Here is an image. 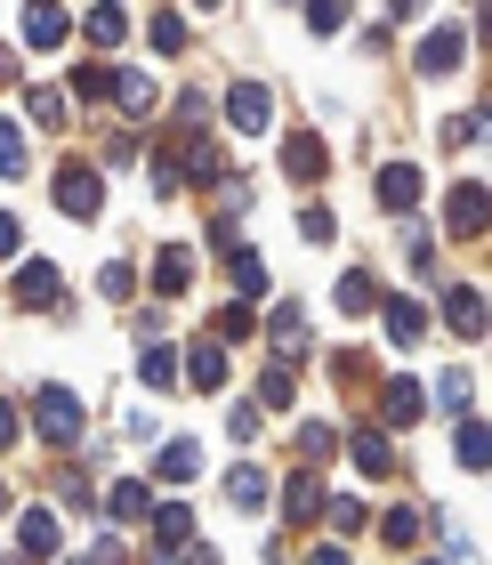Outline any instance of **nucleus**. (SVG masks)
Wrapping results in <instances>:
<instances>
[{
  "mask_svg": "<svg viewBox=\"0 0 492 565\" xmlns=\"http://www.w3.org/2000/svg\"><path fill=\"white\" fill-rule=\"evenodd\" d=\"M0 259H17V218L0 211Z\"/></svg>",
  "mask_w": 492,
  "mask_h": 565,
  "instance_id": "45",
  "label": "nucleus"
},
{
  "mask_svg": "<svg viewBox=\"0 0 492 565\" xmlns=\"http://www.w3.org/2000/svg\"><path fill=\"white\" fill-rule=\"evenodd\" d=\"M106 97H114L121 114H153V82H146V73H114Z\"/></svg>",
  "mask_w": 492,
  "mask_h": 565,
  "instance_id": "25",
  "label": "nucleus"
},
{
  "mask_svg": "<svg viewBox=\"0 0 492 565\" xmlns=\"http://www.w3.org/2000/svg\"><path fill=\"white\" fill-rule=\"evenodd\" d=\"M460 49H469V33H460V24H436L420 41V73H460Z\"/></svg>",
  "mask_w": 492,
  "mask_h": 565,
  "instance_id": "9",
  "label": "nucleus"
},
{
  "mask_svg": "<svg viewBox=\"0 0 492 565\" xmlns=\"http://www.w3.org/2000/svg\"><path fill=\"white\" fill-rule=\"evenodd\" d=\"M436 404H445L452 420H469V404H477V372H436Z\"/></svg>",
  "mask_w": 492,
  "mask_h": 565,
  "instance_id": "21",
  "label": "nucleus"
},
{
  "mask_svg": "<svg viewBox=\"0 0 492 565\" xmlns=\"http://www.w3.org/2000/svg\"><path fill=\"white\" fill-rule=\"evenodd\" d=\"M226 436H258V404H226Z\"/></svg>",
  "mask_w": 492,
  "mask_h": 565,
  "instance_id": "42",
  "label": "nucleus"
},
{
  "mask_svg": "<svg viewBox=\"0 0 492 565\" xmlns=\"http://www.w3.org/2000/svg\"><path fill=\"white\" fill-rule=\"evenodd\" d=\"M445 146H477V114H452L445 121Z\"/></svg>",
  "mask_w": 492,
  "mask_h": 565,
  "instance_id": "43",
  "label": "nucleus"
},
{
  "mask_svg": "<svg viewBox=\"0 0 492 565\" xmlns=\"http://www.w3.org/2000/svg\"><path fill=\"white\" fill-rule=\"evenodd\" d=\"M315 509H323V484H315V477L299 469L291 484H282V518H291V525H307V518H315Z\"/></svg>",
  "mask_w": 492,
  "mask_h": 565,
  "instance_id": "20",
  "label": "nucleus"
},
{
  "mask_svg": "<svg viewBox=\"0 0 492 565\" xmlns=\"http://www.w3.org/2000/svg\"><path fill=\"white\" fill-rule=\"evenodd\" d=\"M445 323L460 331V340H484V291L477 282H452L445 291Z\"/></svg>",
  "mask_w": 492,
  "mask_h": 565,
  "instance_id": "7",
  "label": "nucleus"
},
{
  "mask_svg": "<svg viewBox=\"0 0 492 565\" xmlns=\"http://www.w3.org/2000/svg\"><path fill=\"white\" fill-rule=\"evenodd\" d=\"M24 114H33L41 130H65V89H41L33 82V89H24Z\"/></svg>",
  "mask_w": 492,
  "mask_h": 565,
  "instance_id": "28",
  "label": "nucleus"
},
{
  "mask_svg": "<svg viewBox=\"0 0 492 565\" xmlns=\"http://www.w3.org/2000/svg\"><path fill=\"white\" fill-rule=\"evenodd\" d=\"M299 235L307 243H331V211H323V202H307V211H299Z\"/></svg>",
  "mask_w": 492,
  "mask_h": 565,
  "instance_id": "41",
  "label": "nucleus"
},
{
  "mask_svg": "<svg viewBox=\"0 0 492 565\" xmlns=\"http://www.w3.org/2000/svg\"><path fill=\"white\" fill-rule=\"evenodd\" d=\"M355 469L364 477H396V445H387L379 428H355Z\"/></svg>",
  "mask_w": 492,
  "mask_h": 565,
  "instance_id": "18",
  "label": "nucleus"
},
{
  "mask_svg": "<svg viewBox=\"0 0 492 565\" xmlns=\"http://www.w3.org/2000/svg\"><path fill=\"white\" fill-rule=\"evenodd\" d=\"M299 388H291V364H275V372H258V404H267V413H282V404H291Z\"/></svg>",
  "mask_w": 492,
  "mask_h": 565,
  "instance_id": "33",
  "label": "nucleus"
},
{
  "mask_svg": "<svg viewBox=\"0 0 492 565\" xmlns=\"http://www.w3.org/2000/svg\"><path fill=\"white\" fill-rule=\"evenodd\" d=\"M0 509H9V484H0Z\"/></svg>",
  "mask_w": 492,
  "mask_h": 565,
  "instance_id": "48",
  "label": "nucleus"
},
{
  "mask_svg": "<svg viewBox=\"0 0 492 565\" xmlns=\"http://www.w3.org/2000/svg\"><path fill=\"white\" fill-rule=\"evenodd\" d=\"M420 413H428V388H420V380H404V372L379 380V420H387V428H411Z\"/></svg>",
  "mask_w": 492,
  "mask_h": 565,
  "instance_id": "4",
  "label": "nucleus"
},
{
  "mask_svg": "<svg viewBox=\"0 0 492 565\" xmlns=\"http://www.w3.org/2000/svg\"><path fill=\"white\" fill-rule=\"evenodd\" d=\"M129 282H138V275H129V259H106V267H97V291H106V299H129Z\"/></svg>",
  "mask_w": 492,
  "mask_h": 565,
  "instance_id": "36",
  "label": "nucleus"
},
{
  "mask_svg": "<svg viewBox=\"0 0 492 565\" xmlns=\"http://www.w3.org/2000/svg\"><path fill=\"white\" fill-rule=\"evenodd\" d=\"M0 178H24V130L0 114Z\"/></svg>",
  "mask_w": 492,
  "mask_h": 565,
  "instance_id": "34",
  "label": "nucleus"
},
{
  "mask_svg": "<svg viewBox=\"0 0 492 565\" xmlns=\"http://www.w3.org/2000/svg\"><path fill=\"white\" fill-rule=\"evenodd\" d=\"M57 291H65V282H57V267H49V259L17 267V307H57Z\"/></svg>",
  "mask_w": 492,
  "mask_h": 565,
  "instance_id": "11",
  "label": "nucleus"
},
{
  "mask_svg": "<svg viewBox=\"0 0 492 565\" xmlns=\"http://www.w3.org/2000/svg\"><path fill=\"white\" fill-rule=\"evenodd\" d=\"M153 533H162V550L170 542H194V509L186 501H162V509H153Z\"/></svg>",
  "mask_w": 492,
  "mask_h": 565,
  "instance_id": "27",
  "label": "nucleus"
},
{
  "mask_svg": "<svg viewBox=\"0 0 492 565\" xmlns=\"http://www.w3.org/2000/svg\"><path fill=\"white\" fill-rule=\"evenodd\" d=\"M226 282H235V299H258V291H267V267H258V250H250V243L226 250Z\"/></svg>",
  "mask_w": 492,
  "mask_h": 565,
  "instance_id": "16",
  "label": "nucleus"
},
{
  "mask_svg": "<svg viewBox=\"0 0 492 565\" xmlns=\"http://www.w3.org/2000/svg\"><path fill=\"white\" fill-rule=\"evenodd\" d=\"M17 24H24V41H33V49H57V41L73 33V17H65V9H24Z\"/></svg>",
  "mask_w": 492,
  "mask_h": 565,
  "instance_id": "19",
  "label": "nucleus"
},
{
  "mask_svg": "<svg viewBox=\"0 0 492 565\" xmlns=\"http://www.w3.org/2000/svg\"><path fill=\"white\" fill-rule=\"evenodd\" d=\"M331 452V428L323 420H299V460H323Z\"/></svg>",
  "mask_w": 492,
  "mask_h": 565,
  "instance_id": "38",
  "label": "nucleus"
},
{
  "mask_svg": "<svg viewBox=\"0 0 492 565\" xmlns=\"http://www.w3.org/2000/svg\"><path fill=\"white\" fill-rule=\"evenodd\" d=\"M267 114H275V97L267 89H258V82H235V89H226V121H235V130H267Z\"/></svg>",
  "mask_w": 492,
  "mask_h": 565,
  "instance_id": "5",
  "label": "nucleus"
},
{
  "mask_svg": "<svg viewBox=\"0 0 492 565\" xmlns=\"http://www.w3.org/2000/svg\"><path fill=\"white\" fill-rule=\"evenodd\" d=\"M186 282H194V250H186V243H170L162 259H153V291H162V299H178Z\"/></svg>",
  "mask_w": 492,
  "mask_h": 565,
  "instance_id": "13",
  "label": "nucleus"
},
{
  "mask_svg": "<svg viewBox=\"0 0 492 565\" xmlns=\"http://www.w3.org/2000/svg\"><path fill=\"white\" fill-rule=\"evenodd\" d=\"M138 380H146V388H178V348L146 340V355H138Z\"/></svg>",
  "mask_w": 492,
  "mask_h": 565,
  "instance_id": "23",
  "label": "nucleus"
},
{
  "mask_svg": "<svg viewBox=\"0 0 492 565\" xmlns=\"http://www.w3.org/2000/svg\"><path fill=\"white\" fill-rule=\"evenodd\" d=\"M250 331H258V316H250L243 299H226V307H218V331H211V340L226 348V340H250Z\"/></svg>",
  "mask_w": 492,
  "mask_h": 565,
  "instance_id": "31",
  "label": "nucleus"
},
{
  "mask_svg": "<svg viewBox=\"0 0 492 565\" xmlns=\"http://www.w3.org/2000/svg\"><path fill=\"white\" fill-rule=\"evenodd\" d=\"M57 211H65V218H97V211H106V186H97L89 162H65V170H57Z\"/></svg>",
  "mask_w": 492,
  "mask_h": 565,
  "instance_id": "3",
  "label": "nucleus"
},
{
  "mask_svg": "<svg viewBox=\"0 0 492 565\" xmlns=\"http://www.w3.org/2000/svg\"><path fill=\"white\" fill-rule=\"evenodd\" d=\"M379 542H387V550H411V542H420V509H387V518H379Z\"/></svg>",
  "mask_w": 492,
  "mask_h": 565,
  "instance_id": "30",
  "label": "nucleus"
},
{
  "mask_svg": "<svg viewBox=\"0 0 492 565\" xmlns=\"http://www.w3.org/2000/svg\"><path fill=\"white\" fill-rule=\"evenodd\" d=\"M82 33H89L97 49H114V41L129 33V17H121V9H89V17H82Z\"/></svg>",
  "mask_w": 492,
  "mask_h": 565,
  "instance_id": "32",
  "label": "nucleus"
},
{
  "mask_svg": "<svg viewBox=\"0 0 492 565\" xmlns=\"http://www.w3.org/2000/svg\"><path fill=\"white\" fill-rule=\"evenodd\" d=\"M33 428H41L49 452H73V445H82V396L57 388V380H41V388H33Z\"/></svg>",
  "mask_w": 492,
  "mask_h": 565,
  "instance_id": "1",
  "label": "nucleus"
},
{
  "mask_svg": "<svg viewBox=\"0 0 492 565\" xmlns=\"http://www.w3.org/2000/svg\"><path fill=\"white\" fill-rule=\"evenodd\" d=\"M106 82H114L106 65H82V73H73V97H89V106H97V97H106Z\"/></svg>",
  "mask_w": 492,
  "mask_h": 565,
  "instance_id": "39",
  "label": "nucleus"
},
{
  "mask_svg": "<svg viewBox=\"0 0 492 565\" xmlns=\"http://www.w3.org/2000/svg\"><path fill=\"white\" fill-rule=\"evenodd\" d=\"M445 226L460 243H477L484 226H492V194H484V178H452V194H445Z\"/></svg>",
  "mask_w": 492,
  "mask_h": 565,
  "instance_id": "2",
  "label": "nucleus"
},
{
  "mask_svg": "<svg viewBox=\"0 0 492 565\" xmlns=\"http://www.w3.org/2000/svg\"><path fill=\"white\" fill-rule=\"evenodd\" d=\"M178 372H186V388H226V348L218 340H194L178 355Z\"/></svg>",
  "mask_w": 492,
  "mask_h": 565,
  "instance_id": "6",
  "label": "nucleus"
},
{
  "mask_svg": "<svg viewBox=\"0 0 492 565\" xmlns=\"http://www.w3.org/2000/svg\"><path fill=\"white\" fill-rule=\"evenodd\" d=\"M452 452H460V469H492V428H484V420H460Z\"/></svg>",
  "mask_w": 492,
  "mask_h": 565,
  "instance_id": "24",
  "label": "nucleus"
},
{
  "mask_svg": "<svg viewBox=\"0 0 492 565\" xmlns=\"http://www.w3.org/2000/svg\"><path fill=\"white\" fill-rule=\"evenodd\" d=\"M331 509V525H340V533H364V501H355V493H340V501H323Z\"/></svg>",
  "mask_w": 492,
  "mask_h": 565,
  "instance_id": "37",
  "label": "nucleus"
},
{
  "mask_svg": "<svg viewBox=\"0 0 492 565\" xmlns=\"http://www.w3.org/2000/svg\"><path fill=\"white\" fill-rule=\"evenodd\" d=\"M307 565H347V550H315V557H307Z\"/></svg>",
  "mask_w": 492,
  "mask_h": 565,
  "instance_id": "47",
  "label": "nucleus"
},
{
  "mask_svg": "<svg viewBox=\"0 0 492 565\" xmlns=\"http://www.w3.org/2000/svg\"><path fill=\"white\" fill-rule=\"evenodd\" d=\"M331 372H340L347 388H364V380H372V364H364V355H355V348H340V355H331Z\"/></svg>",
  "mask_w": 492,
  "mask_h": 565,
  "instance_id": "40",
  "label": "nucleus"
},
{
  "mask_svg": "<svg viewBox=\"0 0 492 565\" xmlns=\"http://www.w3.org/2000/svg\"><path fill=\"white\" fill-rule=\"evenodd\" d=\"M153 469H162V484H194L202 477V452L186 445V436H170V445L153 452Z\"/></svg>",
  "mask_w": 492,
  "mask_h": 565,
  "instance_id": "14",
  "label": "nucleus"
},
{
  "mask_svg": "<svg viewBox=\"0 0 492 565\" xmlns=\"http://www.w3.org/2000/svg\"><path fill=\"white\" fill-rule=\"evenodd\" d=\"M17 557H57V518L49 509H24L17 518Z\"/></svg>",
  "mask_w": 492,
  "mask_h": 565,
  "instance_id": "10",
  "label": "nucleus"
},
{
  "mask_svg": "<svg viewBox=\"0 0 492 565\" xmlns=\"http://www.w3.org/2000/svg\"><path fill=\"white\" fill-rule=\"evenodd\" d=\"M282 170H291V178H299V186H315V178H323V146H315V138H307V130H299L291 146H282Z\"/></svg>",
  "mask_w": 492,
  "mask_h": 565,
  "instance_id": "22",
  "label": "nucleus"
},
{
  "mask_svg": "<svg viewBox=\"0 0 492 565\" xmlns=\"http://www.w3.org/2000/svg\"><path fill=\"white\" fill-rule=\"evenodd\" d=\"M226 501L258 509V501H267V469H250V460H243V469H226Z\"/></svg>",
  "mask_w": 492,
  "mask_h": 565,
  "instance_id": "26",
  "label": "nucleus"
},
{
  "mask_svg": "<svg viewBox=\"0 0 492 565\" xmlns=\"http://www.w3.org/2000/svg\"><path fill=\"white\" fill-rule=\"evenodd\" d=\"M146 33H153V49H162V57H170V49H186V17H146Z\"/></svg>",
  "mask_w": 492,
  "mask_h": 565,
  "instance_id": "35",
  "label": "nucleus"
},
{
  "mask_svg": "<svg viewBox=\"0 0 492 565\" xmlns=\"http://www.w3.org/2000/svg\"><path fill=\"white\" fill-rule=\"evenodd\" d=\"M340 307H347V316H364V307H379V282H372L364 267H347V275H340Z\"/></svg>",
  "mask_w": 492,
  "mask_h": 565,
  "instance_id": "29",
  "label": "nucleus"
},
{
  "mask_svg": "<svg viewBox=\"0 0 492 565\" xmlns=\"http://www.w3.org/2000/svg\"><path fill=\"white\" fill-rule=\"evenodd\" d=\"M420 331H428V307H420V299H387V340H396V348H420Z\"/></svg>",
  "mask_w": 492,
  "mask_h": 565,
  "instance_id": "17",
  "label": "nucleus"
},
{
  "mask_svg": "<svg viewBox=\"0 0 492 565\" xmlns=\"http://www.w3.org/2000/svg\"><path fill=\"white\" fill-rule=\"evenodd\" d=\"M411 202H420V170H411V162H387V170H379V211H411Z\"/></svg>",
  "mask_w": 492,
  "mask_h": 565,
  "instance_id": "12",
  "label": "nucleus"
},
{
  "mask_svg": "<svg viewBox=\"0 0 492 565\" xmlns=\"http://www.w3.org/2000/svg\"><path fill=\"white\" fill-rule=\"evenodd\" d=\"M106 518H114V525H138V518H153V493H146L138 477H121L114 493H106Z\"/></svg>",
  "mask_w": 492,
  "mask_h": 565,
  "instance_id": "15",
  "label": "nucleus"
},
{
  "mask_svg": "<svg viewBox=\"0 0 492 565\" xmlns=\"http://www.w3.org/2000/svg\"><path fill=\"white\" fill-rule=\"evenodd\" d=\"M267 340H275V355H307L315 331H307V307H299V299H282L275 316H267Z\"/></svg>",
  "mask_w": 492,
  "mask_h": 565,
  "instance_id": "8",
  "label": "nucleus"
},
{
  "mask_svg": "<svg viewBox=\"0 0 492 565\" xmlns=\"http://www.w3.org/2000/svg\"><path fill=\"white\" fill-rule=\"evenodd\" d=\"M17 428H24V420H17V404L0 396V452H17Z\"/></svg>",
  "mask_w": 492,
  "mask_h": 565,
  "instance_id": "44",
  "label": "nucleus"
},
{
  "mask_svg": "<svg viewBox=\"0 0 492 565\" xmlns=\"http://www.w3.org/2000/svg\"><path fill=\"white\" fill-rule=\"evenodd\" d=\"M178 565H218V550H202V542H186V557Z\"/></svg>",
  "mask_w": 492,
  "mask_h": 565,
  "instance_id": "46",
  "label": "nucleus"
}]
</instances>
